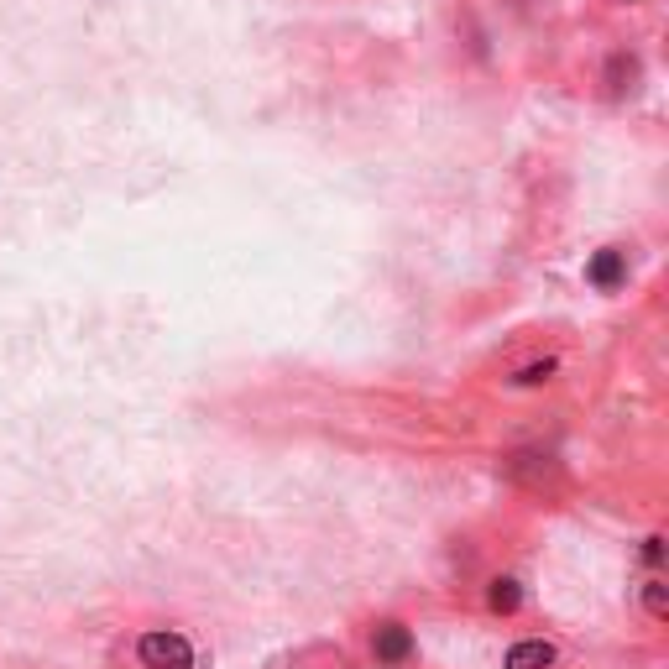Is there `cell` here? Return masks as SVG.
Returning a JSON list of instances; mask_svg holds the SVG:
<instances>
[{
    "instance_id": "obj_1",
    "label": "cell",
    "mask_w": 669,
    "mask_h": 669,
    "mask_svg": "<svg viewBox=\"0 0 669 669\" xmlns=\"http://www.w3.org/2000/svg\"><path fill=\"white\" fill-rule=\"evenodd\" d=\"M136 664L142 669H199V643L183 628H147L136 638Z\"/></svg>"
},
{
    "instance_id": "obj_2",
    "label": "cell",
    "mask_w": 669,
    "mask_h": 669,
    "mask_svg": "<svg viewBox=\"0 0 669 669\" xmlns=\"http://www.w3.org/2000/svg\"><path fill=\"white\" fill-rule=\"evenodd\" d=\"M413 654H419V638H413L408 622L387 617V622H377V628H372V659L382 669H403V664H413Z\"/></svg>"
},
{
    "instance_id": "obj_3",
    "label": "cell",
    "mask_w": 669,
    "mask_h": 669,
    "mask_svg": "<svg viewBox=\"0 0 669 669\" xmlns=\"http://www.w3.org/2000/svg\"><path fill=\"white\" fill-rule=\"evenodd\" d=\"M502 466H507V476H513V481H528V487H544V481L560 476L555 455H544V450H518V455H507Z\"/></svg>"
},
{
    "instance_id": "obj_4",
    "label": "cell",
    "mask_w": 669,
    "mask_h": 669,
    "mask_svg": "<svg viewBox=\"0 0 669 669\" xmlns=\"http://www.w3.org/2000/svg\"><path fill=\"white\" fill-rule=\"evenodd\" d=\"M560 659V649L549 638H518L513 649L502 654V669H549Z\"/></svg>"
},
{
    "instance_id": "obj_5",
    "label": "cell",
    "mask_w": 669,
    "mask_h": 669,
    "mask_svg": "<svg viewBox=\"0 0 669 669\" xmlns=\"http://www.w3.org/2000/svg\"><path fill=\"white\" fill-rule=\"evenodd\" d=\"M586 278L602 288V293H612V288H622V278H628V251L622 246H602L591 257V267H586Z\"/></svg>"
},
{
    "instance_id": "obj_6",
    "label": "cell",
    "mask_w": 669,
    "mask_h": 669,
    "mask_svg": "<svg viewBox=\"0 0 669 669\" xmlns=\"http://www.w3.org/2000/svg\"><path fill=\"white\" fill-rule=\"evenodd\" d=\"M518 607H523V581H518V575H492V581H487V612L513 617Z\"/></svg>"
},
{
    "instance_id": "obj_7",
    "label": "cell",
    "mask_w": 669,
    "mask_h": 669,
    "mask_svg": "<svg viewBox=\"0 0 669 669\" xmlns=\"http://www.w3.org/2000/svg\"><path fill=\"white\" fill-rule=\"evenodd\" d=\"M638 607L649 612L654 622H664V617H669V586H664V575H649V581L638 586Z\"/></svg>"
},
{
    "instance_id": "obj_8",
    "label": "cell",
    "mask_w": 669,
    "mask_h": 669,
    "mask_svg": "<svg viewBox=\"0 0 669 669\" xmlns=\"http://www.w3.org/2000/svg\"><path fill=\"white\" fill-rule=\"evenodd\" d=\"M555 372H560V356H539V361H523L507 382H513V387H544Z\"/></svg>"
},
{
    "instance_id": "obj_9",
    "label": "cell",
    "mask_w": 669,
    "mask_h": 669,
    "mask_svg": "<svg viewBox=\"0 0 669 669\" xmlns=\"http://www.w3.org/2000/svg\"><path fill=\"white\" fill-rule=\"evenodd\" d=\"M638 555H643V565H649V570H659V565H664V534H649Z\"/></svg>"
}]
</instances>
